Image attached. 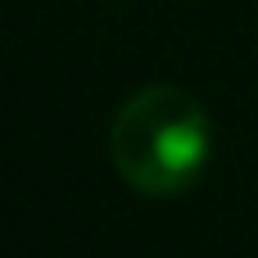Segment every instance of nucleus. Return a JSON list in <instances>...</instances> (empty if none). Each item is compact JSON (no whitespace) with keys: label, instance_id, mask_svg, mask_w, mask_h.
<instances>
[{"label":"nucleus","instance_id":"obj_1","mask_svg":"<svg viewBox=\"0 0 258 258\" xmlns=\"http://www.w3.org/2000/svg\"><path fill=\"white\" fill-rule=\"evenodd\" d=\"M213 150V122L204 104L168 82L141 86L109 127V159L118 177L150 200H172L195 186Z\"/></svg>","mask_w":258,"mask_h":258}]
</instances>
